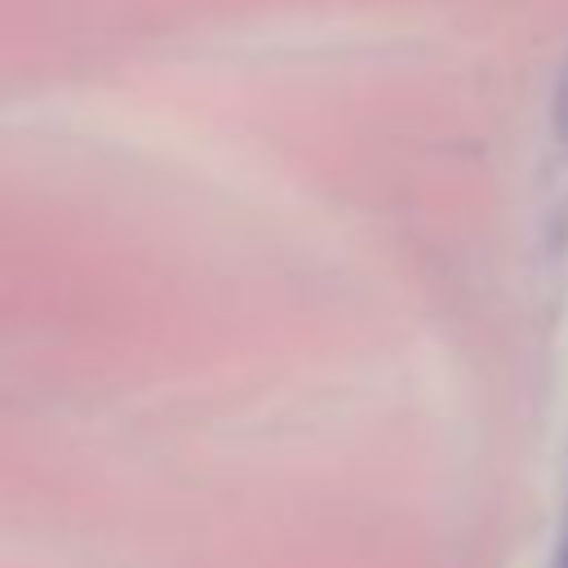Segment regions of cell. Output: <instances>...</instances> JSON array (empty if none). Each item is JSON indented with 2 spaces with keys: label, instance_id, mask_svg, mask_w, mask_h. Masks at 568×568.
<instances>
[{
  "label": "cell",
  "instance_id": "6da1fadb",
  "mask_svg": "<svg viewBox=\"0 0 568 568\" xmlns=\"http://www.w3.org/2000/svg\"><path fill=\"white\" fill-rule=\"evenodd\" d=\"M555 138L568 151V62H564V75H559V89H555Z\"/></svg>",
  "mask_w": 568,
  "mask_h": 568
}]
</instances>
